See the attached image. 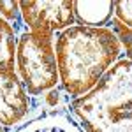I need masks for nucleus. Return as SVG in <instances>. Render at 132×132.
Returning <instances> with one entry per match:
<instances>
[{
	"label": "nucleus",
	"mask_w": 132,
	"mask_h": 132,
	"mask_svg": "<svg viewBox=\"0 0 132 132\" xmlns=\"http://www.w3.org/2000/svg\"><path fill=\"white\" fill-rule=\"evenodd\" d=\"M114 18L132 30V0L114 2Z\"/></svg>",
	"instance_id": "nucleus-11"
},
{
	"label": "nucleus",
	"mask_w": 132,
	"mask_h": 132,
	"mask_svg": "<svg viewBox=\"0 0 132 132\" xmlns=\"http://www.w3.org/2000/svg\"><path fill=\"white\" fill-rule=\"evenodd\" d=\"M18 78L28 97H39L60 85L55 55V34L23 32L16 46Z\"/></svg>",
	"instance_id": "nucleus-3"
},
{
	"label": "nucleus",
	"mask_w": 132,
	"mask_h": 132,
	"mask_svg": "<svg viewBox=\"0 0 132 132\" xmlns=\"http://www.w3.org/2000/svg\"><path fill=\"white\" fill-rule=\"evenodd\" d=\"M85 132H132V111L116 113L102 122L81 125Z\"/></svg>",
	"instance_id": "nucleus-9"
},
{
	"label": "nucleus",
	"mask_w": 132,
	"mask_h": 132,
	"mask_svg": "<svg viewBox=\"0 0 132 132\" xmlns=\"http://www.w3.org/2000/svg\"><path fill=\"white\" fill-rule=\"evenodd\" d=\"M60 86L71 101L81 99L122 56V44L109 27L74 25L55 34Z\"/></svg>",
	"instance_id": "nucleus-1"
},
{
	"label": "nucleus",
	"mask_w": 132,
	"mask_h": 132,
	"mask_svg": "<svg viewBox=\"0 0 132 132\" xmlns=\"http://www.w3.org/2000/svg\"><path fill=\"white\" fill-rule=\"evenodd\" d=\"M18 35L5 20L0 18V71H14Z\"/></svg>",
	"instance_id": "nucleus-8"
},
{
	"label": "nucleus",
	"mask_w": 132,
	"mask_h": 132,
	"mask_svg": "<svg viewBox=\"0 0 132 132\" xmlns=\"http://www.w3.org/2000/svg\"><path fill=\"white\" fill-rule=\"evenodd\" d=\"M30 109V97L14 71H0V123L16 127Z\"/></svg>",
	"instance_id": "nucleus-5"
},
{
	"label": "nucleus",
	"mask_w": 132,
	"mask_h": 132,
	"mask_svg": "<svg viewBox=\"0 0 132 132\" xmlns=\"http://www.w3.org/2000/svg\"><path fill=\"white\" fill-rule=\"evenodd\" d=\"M12 132H85L78 120L72 116L71 109L63 111L56 116L35 120L27 125H20Z\"/></svg>",
	"instance_id": "nucleus-7"
},
{
	"label": "nucleus",
	"mask_w": 132,
	"mask_h": 132,
	"mask_svg": "<svg viewBox=\"0 0 132 132\" xmlns=\"http://www.w3.org/2000/svg\"><path fill=\"white\" fill-rule=\"evenodd\" d=\"M122 44V56L92 92L71 102V113L79 125L102 122L116 113L132 111V30L116 18L109 23Z\"/></svg>",
	"instance_id": "nucleus-2"
},
{
	"label": "nucleus",
	"mask_w": 132,
	"mask_h": 132,
	"mask_svg": "<svg viewBox=\"0 0 132 132\" xmlns=\"http://www.w3.org/2000/svg\"><path fill=\"white\" fill-rule=\"evenodd\" d=\"M0 18L5 20L14 28L16 35H21L23 32H27V30H23L20 2H16V0H0Z\"/></svg>",
	"instance_id": "nucleus-10"
},
{
	"label": "nucleus",
	"mask_w": 132,
	"mask_h": 132,
	"mask_svg": "<svg viewBox=\"0 0 132 132\" xmlns=\"http://www.w3.org/2000/svg\"><path fill=\"white\" fill-rule=\"evenodd\" d=\"M21 20L30 32L56 34L74 27V9L71 0H23L20 2Z\"/></svg>",
	"instance_id": "nucleus-4"
},
{
	"label": "nucleus",
	"mask_w": 132,
	"mask_h": 132,
	"mask_svg": "<svg viewBox=\"0 0 132 132\" xmlns=\"http://www.w3.org/2000/svg\"><path fill=\"white\" fill-rule=\"evenodd\" d=\"M74 20L81 27H108V23L114 16V2L102 0V2H72Z\"/></svg>",
	"instance_id": "nucleus-6"
},
{
	"label": "nucleus",
	"mask_w": 132,
	"mask_h": 132,
	"mask_svg": "<svg viewBox=\"0 0 132 132\" xmlns=\"http://www.w3.org/2000/svg\"><path fill=\"white\" fill-rule=\"evenodd\" d=\"M0 132H7V130H5V127H4L2 123H0Z\"/></svg>",
	"instance_id": "nucleus-12"
}]
</instances>
